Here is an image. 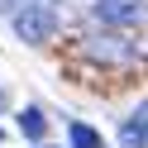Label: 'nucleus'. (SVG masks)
<instances>
[{"instance_id":"f257e3e1","label":"nucleus","mask_w":148,"mask_h":148,"mask_svg":"<svg viewBox=\"0 0 148 148\" xmlns=\"http://www.w3.org/2000/svg\"><path fill=\"white\" fill-rule=\"evenodd\" d=\"M77 58H86V67L115 77L119 86H134L138 72H143V62L134 53V38H124V34H86L77 43Z\"/></svg>"},{"instance_id":"f03ea898","label":"nucleus","mask_w":148,"mask_h":148,"mask_svg":"<svg viewBox=\"0 0 148 148\" xmlns=\"http://www.w3.org/2000/svg\"><path fill=\"white\" fill-rule=\"evenodd\" d=\"M143 14H148L143 0H96V19H100V24H110L115 34H119V29H134Z\"/></svg>"},{"instance_id":"7ed1b4c3","label":"nucleus","mask_w":148,"mask_h":148,"mask_svg":"<svg viewBox=\"0 0 148 148\" xmlns=\"http://www.w3.org/2000/svg\"><path fill=\"white\" fill-rule=\"evenodd\" d=\"M14 34H19L24 43H48L53 34H58V24H53L48 10H38V5H24L19 14H14Z\"/></svg>"},{"instance_id":"20e7f679","label":"nucleus","mask_w":148,"mask_h":148,"mask_svg":"<svg viewBox=\"0 0 148 148\" xmlns=\"http://www.w3.org/2000/svg\"><path fill=\"white\" fill-rule=\"evenodd\" d=\"M19 129H24V134L34 138V143H38V138L48 134V115H43L38 105H29V110H24V115H19Z\"/></svg>"},{"instance_id":"39448f33","label":"nucleus","mask_w":148,"mask_h":148,"mask_svg":"<svg viewBox=\"0 0 148 148\" xmlns=\"http://www.w3.org/2000/svg\"><path fill=\"white\" fill-rule=\"evenodd\" d=\"M67 143H72V148H100V134H96L91 124H81V119H77V124L67 129Z\"/></svg>"},{"instance_id":"423d86ee","label":"nucleus","mask_w":148,"mask_h":148,"mask_svg":"<svg viewBox=\"0 0 148 148\" xmlns=\"http://www.w3.org/2000/svg\"><path fill=\"white\" fill-rule=\"evenodd\" d=\"M34 5H38V10H48V5H58V0H34Z\"/></svg>"},{"instance_id":"0eeeda50","label":"nucleus","mask_w":148,"mask_h":148,"mask_svg":"<svg viewBox=\"0 0 148 148\" xmlns=\"http://www.w3.org/2000/svg\"><path fill=\"white\" fill-rule=\"evenodd\" d=\"M34 148H43V143H34Z\"/></svg>"}]
</instances>
